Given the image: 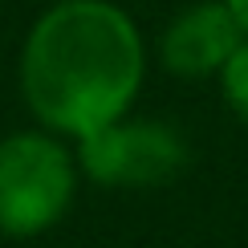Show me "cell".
Masks as SVG:
<instances>
[{"label":"cell","mask_w":248,"mask_h":248,"mask_svg":"<svg viewBox=\"0 0 248 248\" xmlns=\"http://www.w3.org/2000/svg\"><path fill=\"white\" fill-rule=\"evenodd\" d=\"M147 45L110 0H57L20 49V94L49 134L86 139L126 118L142 90Z\"/></svg>","instance_id":"1"},{"label":"cell","mask_w":248,"mask_h":248,"mask_svg":"<svg viewBox=\"0 0 248 248\" xmlns=\"http://www.w3.org/2000/svg\"><path fill=\"white\" fill-rule=\"evenodd\" d=\"M78 191V159L49 130H16L0 139V232L29 240L69 212Z\"/></svg>","instance_id":"2"},{"label":"cell","mask_w":248,"mask_h":248,"mask_svg":"<svg viewBox=\"0 0 248 248\" xmlns=\"http://www.w3.org/2000/svg\"><path fill=\"white\" fill-rule=\"evenodd\" d=\"M74 159L102 187H163L187 167V142L167 122L118 118L78 139Z\"/></svg>","instance_id":"3"},{"label":"cell","mask_w":248,"mask_h":248,"mask_svg":"<svg viewBox=\"0 0 248 248\" xmlns=\"http://www.w3.org/2000/svg\"><path fill=\"white\" fill-rule=\"evenodd\" d=\"M240 41H244V29L236 25L224 0H200V4H187L163 29L159 61L183 81L212 78L228 65Z\"/></svg>","instance_id":"4"},{"label":"cell","mask_w":248,"mask_h":248,"mask_svg":"<svg viewBox=\"0 0 248 248\" xmlns=\"http://www.w3.org/2000/svg\"><path fill=\"white\" fill-rule=\"evenodd\" d=\"M216 78H220V94L232 106V114H240L248 122V37L240 41V49L228 57V65H224Z\"/></svg>","instance_id":"5"},{"label":"cell","mask_w":248,"mask_h":248,"mask_svg":"<svg viewBox=\"0 0 248 248\" xmlns=\"http://www.w3.org/2000/svg\"><path fill=\"white\" fill-rule=\"evenodd\" d=\"M228 4V13L236 16V25L244 29V37H248V0H224Z\"/></svg>","instance_id":"6"}]
</instances>
